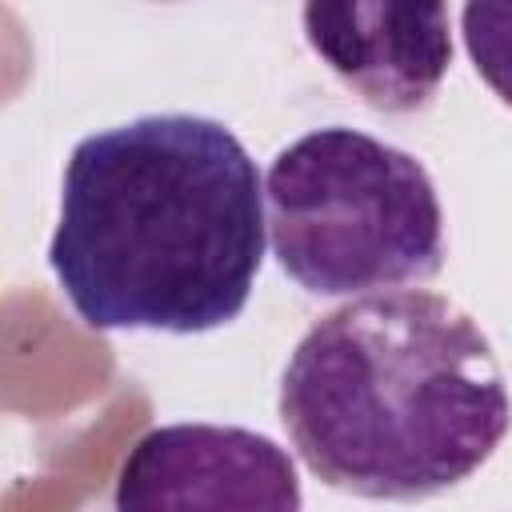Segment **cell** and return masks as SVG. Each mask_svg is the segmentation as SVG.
I'll return each instance as SVG.
<instances>
[{
  "label": "cell",
  "mask_w": 512,
  "mask_h": 512,
  "mask_svg": "<svg viewBox=\"0 0 512 512\" xmlns=\"http://www.w3.org/2000/svg\"><path fill=\"white\" fill-rule=\"evenodd\" d=\"M264 228L248 148L220 120L152 112L72 148L48 264L88 328L192 336L244 312Z\"/></svg>",
  "instance_id": "6da1fadb"
},
{
  "label": "cell",
  "mask_w": 512,
  "mask_h": 512,
  "mask_svg": "<svg viewBox=\"0 0 512 512\" xmlns=\"http://www.w3.org/2000/svg\"><path fill=\"white\" fill-rule=\"evenodd\" d=\"M280 420L300 460L368 500L468 480L512 424L480 324L440 292H368L320 316L288 356Z\"/></svg>",
  "instance_id": "7a4b0ae2"
},
{
  "label": "cell",
  "mask_w": 512,
  "mask_h": 512,
  "mask_svg": "<svg viewBox=\"0 0 512 512\" xmlns=\"http://www.w3.org/2000/svg\"><path fill=\"white\" fill-rule=\"evenodd\" d=\"M264 204L272 256L304 292L356 296L444 268V212L428 168L368 132L332 124L280 148Z\"/></svg>",
  "instance_id": "3957f363"
},
{
  "label": "cell",
  "mask_w": 512,
  "mask_h": 512,
  "mask_svg": "<svg viewBox=\"0 0 512 512\" xmlns=\"http://www.w3.org/2000/svg\"><path fill=\"white\" fill-rule=\"evenodd\" d=\"M116 508H268L296 512L292 456L248 428L168 424L144 432L120 464Z\"/></svg>",
  "instance_id": "277c9868"
},
{
  "label": "cell",
  "mask_w": 512,
  "mask_h": 512,
  "mask_svg": "<svg viewBox=\"0 0 512 512\" xmlns=\"http://www.w3.org/2000/svg\"><path fill=\"white\" fill-rule=\"evenodd\" d=\"M304 36L376 112H420L452 64L448 0H304Z\"/></svg>",
  "instance_id": "5b68a950"
},
{
  "label": "cell",
  "mask_w": 512,
  "mask_h": 512,
  "mask_svg": "<svg viewBox=\"0 0 512 512\" xmlns=\"http://www.w3.org/2000/svg\"><path fill=\"white\" fill-rule=\"evenodd\" d=\"M460 32L476 76L512 108V0H464Z\"/></svg>",
  "instance_id": "8992f818"
}]
</instances>
